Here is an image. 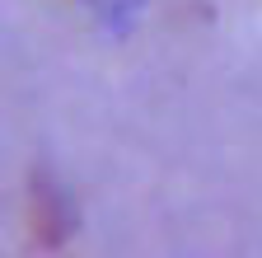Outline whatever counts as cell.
Here are the masks:
<instances>
[{
	"instance_id": "6da1fadb",
	"label": "cell",
	"mask_w": 262,
	"mask_h": 258,
	"mask_svg": "<svg viewBox=\"0 0 262 258\" xmlns=\"http://www.w3.org/2000/svg\"><path fill=\"white\" fill-rule=\"evenodd\" d=\"M61 221H66V207H61V192L52 188V183H38V225H42V240L47 244H56L61 240Z\"/></svg>"
}]
</instances>
